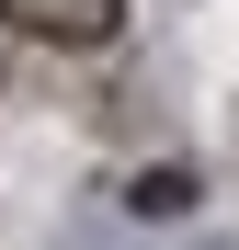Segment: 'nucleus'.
<instances>
[{
    "mask_svg": "<svg viewBox=\"0 0 239 250\" xmlns=\"http://www.w3.org/2000/svg\"><path fill=\"white\" fill-rule=\"evenodd\" d=\"M0 23H23V34H68V46H103V34H114V0H0Z\"/></svg>",
    "mask_w": 239,
    "mask_h": 250,
    "instance_id": "f257e3e1",
    "label": "nucleus"
}]
</instances>
